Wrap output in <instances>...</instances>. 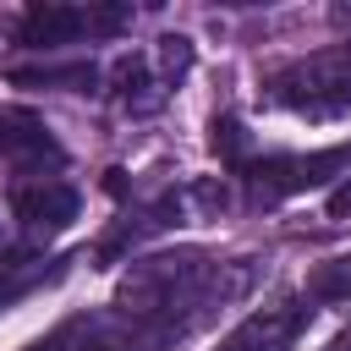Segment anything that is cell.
I'll return each mask as SVG.
<instances>
[{"instance_id": "1", "label": "cell", "mask_w": 351, "mask_h": 351, "mask_svg": "<svg viewBox=\"0 0 351 351\" xmlns=\"http://www.w3.org/2000/svg\"><path fill=\"white\" fill-rule=\"evenodd\" d=\"M269 99L296 110V115H313V121H329V115H346L351 110V44L340 49H318L307 60H291L269 77Z\"/></svg>"}, {"instance_id": "2", "label": "cell", "mask_w": 351, "mask_h": 351, "mask_svg": "<svg viewBox=\"0 0 351 351\" xmlns=\"http://www.w3.org/2000/svg\"><path fill=\"white\" fill-rule=\"evenodd\" d=\"M351 165V143L340 148H324V154H269V159H247L236 176L247 181L252 203H280V197H296L307 186H324L335 170Z\"/></svg>"}, {"instance_id": "3", "label": "cell", "mask_w": 351, "mask_h": 351, "mask_svg": "<svg viewBox=\"0 0 351 351\" xmlns=\"http://www.w3.org/2000/svg\"><path fill=\"white\" fill-rule=\"evenodd\" d=\"M132 22L126 5H33L16 22V44L27 49H60L77 38H110Z\"/></svg>"}, {"instance_id": "4", "label": "cell", "mask_w": 351, "mask_h": 351, "mask_svg": "<svg viewBox=\"0 0 351 351\" xmlns=\"http://www.w3.org/2000/svg\"><path fill=\"white\" fill-rule=\"evenodd\" d=\"M77 208H82V197H77V186H66V181H16L11 186V214L22 219V230H33V236H55V230H66L71 219H77Z\"/></svg>"}, {"instance_id": "5", "label": "cell", "mask_w": 351, "mask_h": 351, "mask_svg": "<svg viewBox=\"0 0 351 351\" xmlns=\"http://www.w3.org/2000/svg\"><path fill=\"white\" fill-rule=\"evenodd\" d=\"M302 324H307V307H263L225 340V351H291Z\"/></svg>"}, {"instance_id": "6", "label": "cell", "mask_w": 351, "mask_h": 351, "mask_svg": "<svg viewBox=\"0 0 351 351\" xmlns=\"http://www.w3.org/2000/svg\"><path fill=\"white\" fill-rule=\"evenodd\" d=\"M60 269L49 263V258H38V252H5L0 258V307H11L16 296H27V291H38L44 280H55Z\"/></svg>"}, {"instance_id": "7", "label": "cell", "mask_w": 351, "mask_h": 351, "mask_svg": "<svg viewBox=\"0 0 351 351\" xmlns=\"http://www.w3.org/2000/svg\"><path fill=\"white\" fill-rule=\"evenodd\" d=\"M16 88H66V93H88L99 82V71L88 60H71V66H16L11 71Z\"/></svg>"}, {"instance_id": "8", "label": "cell", "mask_w": 351, "mask_h": 351, "mask_svg": "<svg viewBox=\"0 0 351 351\" xmlns=\"http://www.w3.org/2000/svg\"><path fill=\"white\" fill-rule=\"evenodd\" d=\"M110 82H115V99H121L126 110H154V99L143 93V88H148V60H143V55H121L115 71H110Z\"/></svg>"}, {"instance_id": "9", "label": "cell", "mask_w": 351, "mask_h": 351, "mask_svg": "<svg viewBox=\"0 0 351 351\" xmlns=\"http://www.w3.org/2000/svg\"><path fill=\"white\" fill-rule=\"evenodd\" d=\"M208 148L230 165V170H241L247 165V148H252V137H247V126L236 121V115H219L214 126H208Z\"/></svg>"}, {"instance_id": "10", "label": "cell", "mask_w": 351, "mask_h": 351, "mask_svg": "<svg viewBox=\"0 0 351 351\" xmlns=\"http://www.w3.org/2000/svg\"><path fill=\"white\" fill-rule=\"evenodd\" d=\"M307 296L313 302H351V258H329L324 269H313Z\"/></svg>"}, {"instance_id": "11", "label": "cell", "mask_w": 351, "mask_h": 351, "mask_svg": "<svg viewBox=\"0 0 351 351\" xmlns=\"http://www.w3.org/2000/svg\"><path fill=\"white\" fill-rule=\"evenodd\" d=\"M329 219H351V181L329 192Z\"/></svg>"}, {"instance_id": "12", "label": "cell", "mask_w": 351, "mask_h": 351, "mask_svg": "<svg viewBox=\"0 0 351 351\" xmlns=\"http://www.w3.org/2000/svg\"><path fill=\"white\" fill-rule=\"evenodd\" d=\"M329 351H351V329H346V335H335V340H329Z\"/></svg>"}]
</instances>
